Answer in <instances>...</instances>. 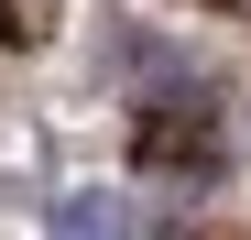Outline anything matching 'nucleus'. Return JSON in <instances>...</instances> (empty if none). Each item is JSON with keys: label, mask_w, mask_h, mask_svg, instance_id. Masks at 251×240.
Returning <instances> with one entry per match:
<instances>
[{"label": "nucleus", "mask_w": 251, "mask_h": 240, "mask_svg": "<svg viewBox=\"0 0 251 240\" xmlns=\"http://www.w3.org/2000/svg\"><path fill=\"white\" fill-rule=\"evenodd\" d=\"M55 240H131V208H120V196H66V208H55Z\"/></svg>", "instance_id": "1"}]
</instances>
